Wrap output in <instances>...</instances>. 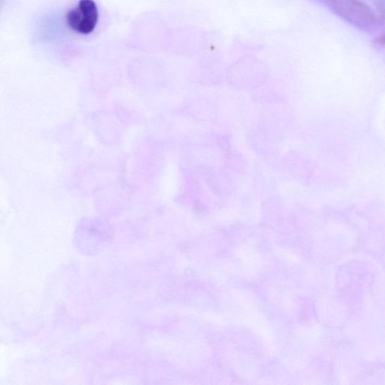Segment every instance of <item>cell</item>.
<instances>
[{
	"instance_id": "obj_1",
	"label": "cell",
	"mask_w": 385,
	"mask_h": 385,
	"mask_svg": "<svg viewBox=\"0 0 385 385\" xmlns=\"http://www.w3.org/2000/svg\"><path fill=\"white\" fill-rule=\"evenodd\" d=\"M68 23L80 34H91L96 27L99 13L94 0H80L78 8L70 11L68 15Z\"/></svg>"
},
{
	"instance_id": "obj_2",
	"label": "cell",
	"mask_w": 385,
	"mask_h": 385,
	"mask_svg": "<svg viewBox=\"0 0 385 385\" xmlns=\"http://www.w3.org/2000/svg\"><path fill=\"white\" fill-rule=\"evenodd\" d=\"M96 137L106 145L117 146L123 136L122 123L108 112L96 113L94 118Z\"/></svg>"
},
{
	"instance_id": "obj_3",
	"label": "cell",
	"mask_w": 385,
	"mask_h": 385,
	"mask_svg": "<svg viewBox=\"0 0 385 385\" xmlns=\"http://www.w3.org/2000/svg\"><path fill=\"white\" fill-rule=\"evenodd\" d=\"M95 199L99 208H118L125 206L130 199L127 187L122 182H112L96 191Z\"/></svg>"
},
{
	"instance_id": "obj_4",
	"label": "cell",
	"mask_w": 385,
	"mask_h": 385,
	"mask_svg": "<svg viewBox=\"0 0 385 385\" xmlns=\"http://www.w3.org/2000/svg\"><path fill=\"white\" fill-rule=\"evenodd\" d=\"M185 113L197 122H208L213 117L214 108L207 99L194 96L186 102Z\"/></svg>"
}]
</instances>
